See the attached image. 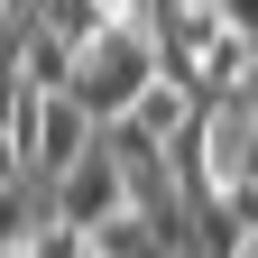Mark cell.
<instances>
[{"label": "cell", "mask_w": 258, "mask_h": 258, "mask_svg": "<svg viewBox=\"0 0 258 258\" xmlns=\"http://www.w3.org/2000/svg\"><path fill=\"white\" fill-rule=\"evenodd\" d=\"M157 74H166V55H157V37H148V28H102V37L83 46L74 102L111 129V120H129V111H139V92H148Z\"/></svg>", "instance_id": "cell-1"}, {"label": "cell", "mask_w": 258, "mask_h": 258, "mask_svg": "<svg viewBox=\"0 0 258 258\" xmlns=\"http://www.w3.org/2000/svg\"><path fill=\"white\" fill-rule=\"evenodd\" d=\"M19 37H28V83H37V92H74V74H83V46L64 37L55 19H28Z\"/></svg>", "instance_id": "cell-4"}, {"label": "cell", "mask_w": 258, "mask_h": 258, "mask_svg": "<svg viewBox=\"0 0 258 258\" xmlns=\"http://www.w3.org/2000/svg\"><path fill=\"white\" fill-rule=\"evenodd\" d=\"M46 221H37V194L28 184H0V249H28Z\"/></svg>", "instance_id": "cell-8"}, {"label": "cell", "mask_w": 258, "mask_h": 258, "mask_svg": "<svg viewBox=\"0 0 258 258\" xmlns=\"http://www.w3.org/2000/svg\"><path fill=\"white\" fill-rule=\"evenodd\" d=\"M0 258H28V249H0Z\"/></svg>", "instance_id": "cell-12"}, {"label": "cell", "mask_w": 258, "mask_h": 258, "mask_svg": "<svg viewBox=\"0 0 258 258\" xmlns=\"http://www.w3.org/2000/svg\"><path fill=\"white\" fill-rule=\"evenodd\" d=\"M19 148H28V166H46V184H55L74 157L102 148V120H92L74 92H28V111H19Z\"/></svg>", "instance_id": "cell-2"}, {"label": "cell", "mask_w": 258, "mask_h": 258, "mask_svg": "<svg viewBox=\"0 0 258 258\" xmlns=\"http://www.w3.org/2000/svg\"><path fill=\"white\" fill-rule=\"evenodd\" d=\"M46 212H55V221H74V231H102L111 212H129V175H120L111 139L92 148V157H74V166L46 184Z\"/></svg>", "instance_id": "cell-3"}, {"label": "cell", "mask_w": 258, "mask_h": 258, "mask_svg": "<svg viewBox=\"0 0 258 258\" xmlns=\"http://www.w3.org/2000/svg\"><path fill=\"white\" fill-rule=\"evenodd\" d=\"M10 19H19V28H28V19H46V0H10Z\"/></svg>", "instance_id": "cell-10"}, {"label": "cell", "mask_w": 258, "mask_h": 258, "mask_svg": "<svg viewBox=\"0 0 258 258\" xmlns=\"http://www.w3.org/2000/svg\"><path fill=\"white\" fill-rule=\"evenodd\" d=\"M184 111H194V92L157 74V83L139 92V111H129V120H139V129H157V139H175V129H184Z\"/></svg>", "instance_id": "cell-7"}, {"label": "cell", "mask_w": 258, "mask_h": 258, "mask_svg": "<svg viewBox=\"0 0 258 258\" xmlns=\"http://www.w3.org/2000/svg\"><path fill=\"white\" fill-rule=\"evenodd\" d=\"M194 231H184V258H249V221L231 212V194H203V203H184Z\"/></svg>", "instance_id": "cell-5"}, {"label": "cell", "mask_w": 258, "mask_h": 258, "mask_svg": "<svg viewBox=\"0 0 258 258\" xmlns=\"http://www.w3.org/2000/svg\"><path fill=\"white\" fill-rule=\"evenodd\" d=\"M0 28H10V0H0Z\"/></svg>", "instance_id": "cell-11"}, {"label": "cell", "mask_w": 258, "mask_h": 258, "mask_svg": "<svg viewBox=\"0 0 258 258\" xmlns=\"http://www.w3.org/2000/svg\"><path fill=\"white\" fill-rule=\"evenodd\" d=\"M28 258H92V231H74V221H55V212H46V231L28 240Z\"/></svg>", "instance_id": "cell-9"}, {"label": "cell", "mask_w": 258, "mask_h": 258, "mask_svg": "<svg viewBox=\"0 0 258 258\" xmlns=\"http://www.w3.org/2000/svg\"><path fill=\"white\" fill-rule=\"evenodd\" d=\"M148 249H175V240L157 231V221H148L139 203H129V212H111L102 231H92V258H148Z\"/></svg>", "instance_id": "cell-6"}]
</instances>
